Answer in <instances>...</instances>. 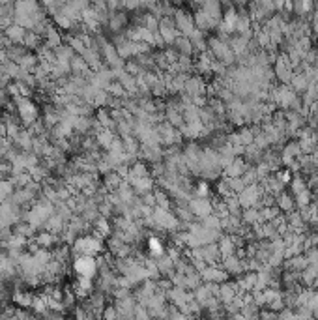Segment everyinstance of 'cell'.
<instances>
[{"label": "cell", "mask_w": 318, "mask_h": 320, "mask_svg": "<svg viewBox=\"0 0 318 320\" xmlns=\"http://www.w3.org/2000/svg\"><path fill=\"white\" fill-rule=\"evenodd\" d=\"M73 270L77 275L83 277H94L97 272V258L92 255H77L73 262Z\"/></svg>", "instance_id": "obj_2"}, {"label": "cell", "mask_w": 318, "mask_h": 320, "mask_svg": "<svg viewBox=\"0 0 318 320\" xmlns=\"http://www.w3.org/2000/svg\"><path fill=\"white\" fill-rule=\"evenodd\" d=\"M150 249L154 251V253H161V242H158V240H150Z\"/></svg>", "instance_id": "obj_6"}, {"label": "cell", "mask_w": 318, "mask_h": 320, "mask_svg": "<svg viewBox=\"0 0 318 320\" xmlns=\"http://www.w3.org/2000/svg\"><path fill=\"white\" fill-rule=\"evenodd\" d=\"M101 251V240L94 236H81L73 242V253L75 255H95Z\"/></svg>", "instance_id": "obj_1"}, {"label": "cell", "mask_w": 318, "mask_h": 320, "mask_svg": "<svg viewBox=\"0 0 318 320\" xmlns=\"http://www.w3.org/2000/svg\"><path fill=\"white\" fill-rule=\"evenodd\" d=\"M36 242L39 244V247H53V244L56 242V238L53 236V232H41L36 238Z\"/></svg>", "instance_id": "obj_5"}, {"label": "cell", "mask_w": 318, "mask_h": 320, "mask_svg": "<svg viewBox=\"0 0 318 320\" xmlns=\"http://www.w3.org/2000/svg\"><path fill=\"white\" fill-rule=\"evenodd\" d=\"M198 193H200V195H206V193H208V188H206V184H200V188H198Z\"/></svg>", "instance_id": "obj_7"}, {"label": "cell", "mask_w": 318, "mask_h": 320, "mask_svg": "<svg viewBox=\"0 0 318 320\" xmlns=\"http://www.w3.org/2000/svg\"><path fill=\"white\" fill-rule=\"evenodd\" d=\"M15 101H17V109H19V114H21V120L25 124L36 122V118H37L36 107L30 103L27 97H17Z\"/></svg>", "instance_id": "obj_3"}, {"label": "cell", "mask_w": 318, "mask_h": 320, "mask_svg": "<svg viewBox=\"0 0 318 320\" xmlns=\"http://www.w3.org/2000/svg\"><path fill=\"white\" fill-rule=\"evenodd\" d=\"M13 300L17 303L19 307H32V301H34V296L28 294V292H15Z\"/></svg>", "instance_id": "obj_4"}]
</instances>
